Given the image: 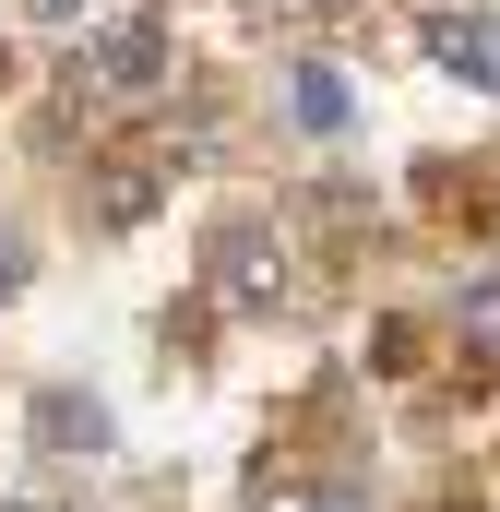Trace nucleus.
I'll return each instance as SVG.
<instances>
[{"label": "nucleus", "mask_w": 500, "mask_h": 512, "mask_svg": "<svg viewBox=\"0 0 500 512\" xmlns=\"http://www.w3.org/2000/svg\"><path fill=\"white\" fill-rule=\"evenodd\" d=\"M429 48H441V72H465V84H500V24H441Z\"/></svg>", "instance_id": "5"}, {"label": "nucleus", "mask_w": 500, "mask_h": 512, "mask_svg": "<svg viewBox=\"0 0 500 512\" xmlns=\"http://www.w3.org/2000/svg\"><path fill=\"white\" fill-rule=\"evenodd\" d=\"M24 429H36L48 453H108V405H96V393H60V382L24 405Z\"/></svg>", "instance_id": "3"}, {"label": "nucleus", "mask_w": 500, "mask_h": 512, "mask_svg": "<svg viewBox=\"0 0 500 512\" xmlns=\"http://www.w3.org/2000/svg\"><path fill=\"white\" fill-rule=\"evenodd\" d=\"M453 346L500 370V286H465V298H453Z\"/></svg>", "instance_id": "6"}, {"label": "nucleus", "mask_w": 500, "mask_h": 512, "mask_svg": "<svg viewBox=\"0 0 500 512\" xmlns=\"http://www.w3.org/2000/svg\"><path fill=\"white\" fill-rule=\"evenodd\" d=\"M12 286H24V251H12V239H0V298H12Z\"/></svg>", "instance_id": "8"}, {"label": "nucleus", "mask_w": 500, "mask_h": 512, "mask_svg": "<svg viewBox=\"0 0 500 512\" xmlns=\"http://www.w3.org/2000/svg\"><path fill=\"white\" fill-rule=\"evenodd\" d=\"M215 286H227L239 310H274V298H286V239H262V227H227V239H215Z\"/></svg>", "instance_id": "2"}, {"label": "nucleus", "mask_w": 500, "mask_h": 512, "mask_svg": "<svg viewBox=\"0 0 500 512\" xmlns=\"http://www.w3.org/2000/svg\"><path fill=\"white\" fill-rule=\"evenodd\" d=\"M0 512H60V501H0Z\"/></svg>", "instance_id": "10"}, {"label": "nucleus", "mask_w": 500, "mask_h": 512, "mask_svg": "<svg viewBox=\"0 0 500 512\" xmlns=\"http://www.w3.org/2000/svg\"><path fill=\"white\" fill-rule=\"evenodd\" d=\"M310 512H370V501H358V489H322V501H310Z\"/></svg>", "instance_id": "9"}, {"label": "nucleus", "mask_w": 500, "mask_h": 512, "mask_svg": "<svg viewBox=\"0 0 500 512\" xmlns=\"http://www.w3.org/2000/svg\"><path fill=\"white\" fill-rule=\"evenodd\" d=\"M298 131H346V84L334 72H298Z\"/></svg>", "instance_id": "7"}, {"label": "nucleus", "mask_w": 500, "mask_h": 512, "mask_svg": "<svg viewBox=\"0 0 500 512\" xmlns=\"http://www.w3.org/2000/svg\"><path fill=\"white\" fill-rule=\"evenodd\" d=\"M155 191H167V167H108V179H96V227H143Z\"/></svg>", "instance_id": "4"}, {"label": "nucleus", "mask_w": 500, "mask_h": 512, "mask_svg": "<svg viewBox=\"0 0 500 512\" xmlns=\"http://www.w3.org/2000/svg\"><path fill=\"white\" fill-rule=\"evenodd\" d=\"M84 60H96V96H155V84H167V24L131 12V24H108Z\"/></svg>", "instance_id": "1"}]
</instances>
